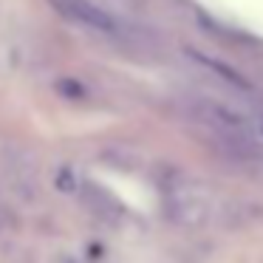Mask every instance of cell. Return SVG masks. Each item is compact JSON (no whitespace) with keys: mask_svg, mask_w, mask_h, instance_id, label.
I'll return each instance as SVG.
<instances>
[{"mask_svg":"<svg viewBox=\"0 0 263 263\" xmlns=\"http://www.w3.org/2000/svg\"><path fill=\"white\" fill-rule=\"evenodd\" d=\"M257 130H260V136H263V116L257 119Z\"/></svg>","mask_w":263,"mask_h":263,"instance_id":"obj_6","label":"cell"},{"mask_svg":"<svg viewBox=\"0 0 263 263\" xmlns=\"http://www.w3.org/2000/svg\"><path fill=\"white\" fill-rule=\"evenodd\" d=\"M57 187L63 190V193H74L77 190V176L71 167H63V170L57 173Z\"/></svg>","mask_w":263,"mask_h":263,"instance_id":"obj_4","label":"cell"},{"mask_svg":"<svg viewBox=\"0 0 263 263\" xmlns=\"http://www.w3.org/2000/svg\"><path fill=\"white\" fill-rule=\"evenodd\" d=\"M187 54H190V57H193V60H195V63H198V65H204V68L215 71V74L221 77L223 82H229V85L240 88V91H246V88H249V85H246V80H243V77H238V74H235L232 68H227V65H223V63H218V60H210V57H204V54H201V51H195V48H190Z\"/></svg>","mask_w":263,"mask_h":263,"instance_id":"obj_2","label":"cell"},{"mask_svg":"<svg viewBox=\"0 0 263 263\" xmlns=\"http://www.w3.org/2000/svg\"><path fill=\"white\" fill-rule=\"evenodd\" d=\"M57 91L60 93H65V97H71V99H82L85 97V91H82L77 82H71V80H63V82H57Z\"/></svg>","mask_w":263,"mask_h":263,"instance_id":"obj_5","label":"cell"},{"mask_svg":"<svg viewBox=\"0 0 263 263\" xmlns=\"http://www.w3.org/2000/svg\"><path fill=\"white\" fill-rule=\"evenodd\" d=\"M82 198H85V204L91 206L97 215H102V218H114V215H116L114 198H110L108 193H102L99 187H93V184H85V190H82Z\"/></svg>","mask_w":263,"mask_h":263,"instance_id":"obj_3","label":"cell"},{"mask_svg":"<svg viewBox=\"0 0 263 263\" xmlns=\"http://www.w3.org/2000/svg\"><path fill=\"white\" fill-rule=\"evenodd\" d=\"M57 9L71 17L74 23L85 26V29H93L99 34H122V23L108 12V9L97 6L91 0H54Z\"/></svg>","mask_w":263,"mask_h":263,"instance_id":"obj_1","label":"cell"}]
</instances>
